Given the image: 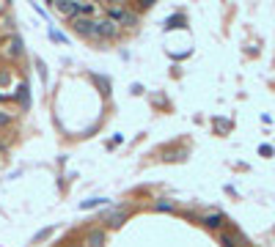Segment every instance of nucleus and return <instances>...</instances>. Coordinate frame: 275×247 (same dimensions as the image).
Returning <instances> with one entry per match:
<instances>
[{
	"mask_svg": "<svg viewBox=\"0 0 275 247\" xmlns=\"http://www.w3.org/2000/svg\"><path fill=\"white\" fill-rule=\"evenodd\" d=\"M75 30L80 36H96V22L85 20V17H77V20H75Z\"/></svg>",
	"mask_w": 275,
	"mask_h": 247,
	"instance_id": "1",
	"label": "nucleus"
},
{
	"mask_svg": "<svg viewBox=\"0 0 275 247\" xmlns=\"http://www.w3.org/2000/svg\"><path fill=\"white\" fill-rule=\"evenodd\" d=\"M108 20H118V22H135V14H130L127 8H110Z\"/></svg>",
	"mask_w": 275,
	"mask_h": 247,
	"instance_id": "2",
	"label": "nucleus"
},
{
	"mask_svg": "<svg viewBox=\"0 0 275 247\" xmlns=\"http://www.w3.org/2000/svg\"><path fill=\"white\" fill-rule=\"evenodd\" d=\"M96 33H102V36H113V33H116V25H113V20H102V22H96Z\"/></svg>",
	"mask_w": 275,
	"mask_h": 247,
	"instance_id": "3",
	"label": "nucleus"
},
{
	"mask_svg": "<svg viewBox=\"0 0 275 247\" xmlns=\"http://www.w3.org/2000/svg\"><path fill=\"white\" fill-rule=\"evenodd\" d=\"M204 225L206 228H220L223 225V214H209V217H204Z\"/></svg>",
	"mask_w": 275,
	"mask_h": 247,
	"instance_id": "4",
	"label": "nucleus"
},
{
	"mask_svg": "<svg viewBox=\"0 0 275 247\" xmlns=\"http://www.w3.org/2000/svg\"><path fill=\"white\" fill-rule=\"evenodd\" d=\"M88 245H91V247H102V245H105V233H102V231H94V233L88 236Z\"/></svg>",
	"mask_w": 275,
	"mask_h": 247,
	"instance_id": "5",
	"label": "nucleus"
},
{
	"mask_svg": "<svg viewBox=\"0 0 275 247\" xmlns=\"http://www.w3.org/2000/svg\"><path fill=\"white\" fill-rule=\"evenodd\" d=\"M55 8L63 14H77V3H55Z\"/></svg>",
	"mask_w": 275,
	"mask_h": 247,
	"instance_id": "6",
	"label": "nucleus"
},
{
	"mask_svg": "<svg viewBox=\"0 0 275 247\" xmlns=\"http://www.w3.org/2000/svg\"><path fill=\"white\" fill-rule=\"evenodd\" d=\"M154 209H160V212H171L173 206L168 203V200H157V203H154Z\"/></svg>",
	"mask_w": 275,
	"mask_h": 247,
	"instance_id": "7",
	"label": "nucleus"
},
{
	"mask_svg": "<svg viewBox=\"0 0 275 247\" xmlns=\"http://www.w3.org/2000/svg\"><path fill=\"white\" fill-rule=\"evenodd\" d=\"M121 220H124V212L113 214V217H110V225H121Z\"/></svg>",
	"mask_w": 275,
	"mask_h": 247,
	"instance_id": "8",
	"label": "nucleus"
},
{
	"mask_svg": "<svg viewBox=\"0 0 275 247\" xmlns=\"http://www.w3.org/2000/svg\"><path fill=\"white\" fill-rule=\"evenodd\" d=\"M223 247H237V245H234L231 236H223Z\"/></svg>",
	"mask_w": 275,
	"mask_h": 247,
	"instance_id": "9",
	"label": "nucleus"
}]
</instances>
